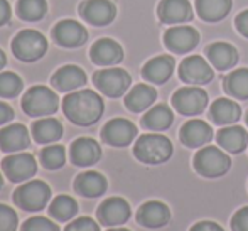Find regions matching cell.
I'll return each instance as SVG.
<instances>
[{
  "label": "cell",
  "instance_id": "8",
  "mask_svg": "<svg viewBox=\"0 0 248 231\" xmlns=\"http://www.w3.org/2000/svg\"><path fill=\"white\" fill-rule=\"evenodd\" d=\"M2 170L10 183H27L37 172V162L34 155L17 152L2 160Z\"/></svg>",
  "mask_w": 248,
  "mask_h": 231
},
{
  "label": "cell",
  "instance_id": "24",
  "mask_svg": "<svg viewBox=\"0 0 248 231\" xmlns=\"http://www.w3.org/2000/svg\"><path fill=\"white\" fill-rule=\"evenodd\" d=\"M209 64L215 66L218 71L232 69L238 62V51L230 43H213L206 47Z\"/></svg>",
  "mask_w": 248,
  "mask_h": 231
},
{
  "label": "cell",
  "instance_id": "32",
  "mask_svg": "<svg viewBox=\"0 0 248 231\" xmlns=\"http://www.w3.org/2000/svg\"><path fill=\"white\" fill-rule=\"evenodd\" d=\"M223 88L233 98L248 100V68H238L223 79Z\"/></svg>",
  "mask_w": 248,
  "mask_h": 231
},
{
  "label": "cell",
  "instance_id": "39",
  "mask_svg": "<svg viewBox=\"0 0 248 231\" xmlns=\"http://www.w3.org/2000/svg\"><path fill=\"white\" fill-rule=\"evenodd\" d=\"M64 231H100V226L88 216H81V218L73 219L64 228Z\"/></svg>",
  "mask_w": 248,
  "mask_h": 231
},
{
  "label": "cell",
  "instance_id": "43",
  "mask_svg": "<svg viewBox=\"0 0 248 231\" xmlns=\"http://www.w3.org/2000/svg\"><path fill=\"white\" fill-rule=\"evenodd\" d=\"M12 118H14V110L7 103L0 101V125L9 123Z\"/></svg>",
  "mask_w": 248,
  "mask_h": 231
},
{
  "label": "cell",
  "instance_id": "12",
  "mask_svg": "<svg viewBox=\"0 0 248 231\" xmlns=\"http://www.w3.org/2000/svg\"><path fill=\"white\" fill-rule=\"evenodd\" d=\"M137 137V127L127 118H113L101 130V139L111 147H127Z\"/></svg>",
  "mask_w": 248,
  "mask_h": 231
},
{
  "label": "cell",
  "instance_id": "48",
  "mask_svg": "<svg viewBox=\"0 0 248 231\" xmlns=\"http://www.w3.org/2000/svg\"><path fill=\"white\" fill-rule=\"evenodd\" d=\"M245 120H247V125H248V111H247V118H245Z\"/></svg>",
  "mask_w": 248,
  "mask_h": 231
},
{
  "label": "cell",
  "instance_id": "9",
  "mask_svg": "<svg viewBox=\"0 0 248 231\" xmlns=\"http://www.w3.org/2000/svg\"><path fill=\"white\" fill-rule=\"evenodd\" d=\"M172 105L181 115L186 117L201 115L208 107V93L196 86L181 88L172 94Z\"/></svg>",
  "mask_w": 248,
  "mask_h": 231
},
{
  "label": "cell",
  "instance_id": "18",
  "mask_svg": "<svg viewBox=\"0 0 248 231\" xmlns=\"http://www.w3.org/2000/svg\"><path fill=\"white\" fill-rule=\"evenodd\" d=\"M52 36L56 43L62 47H78L88 39L86 29L75 20H61L52 31Z\"/></svg>",
  "mask_w": 248,
  "mask_h": 231
},
{
  "label": "cell",
  "instance_id": "45",
  "mask_svg": "<svg viewBox=\"0 0 248 231\" xmlns=\"http://www.w3.org/2000/svg\"><path fill=\"white\" fill-rule=\"evenodd\" d=\"M5 62H7V58H5V54H3V51L0 49V69L5 66Z\"/></svg>",
  "mask_w": 248,
  "mask_h": 231
},
{
  "label": "cell",
  "instance_id": "46",
  "mask_svg": "<svg viewBox=\"0 0 248 231\" xmlns=\"http://www.w3.org/2000/svg\"><path fill=\"white\" fill-rule=\"evenodd\" d=\"M107 231H130V230H127V228H120V226H115V228H110V230H107Z\"/></svg>",
  "mask_w": 248,
  "mask_h": 231
},
{
  "label": "cell",
  "instance_id": "1",
  "mask_svg": "<svg viewBox=\"0 0 248 231\" xmlns=\"http://www.w3.org/2000/svg\"><path fill=\"white\" fill-rule=\"evenodd\" d=\"M103 100L92 90H81L66 94L62 100V111L71 123L79 127H90L96 123L103 115Z\"/></svg>",
  "mask_w": 248,
  "mask_h": 231
},
{
  "label": "cell",
  "instance_id": "29",
  "mask_svg": "<svg viewBox=\"0 0 248 231\" xmlns=\"http://www.w3.org/2000/svg\"><path fill=\"white\" fill-rule=\"evenodd\" d=\"M232 10V0H196V12L206 22H218Z\"/></svg>",
  "mask_w": 248,
  "mask_h": 231
},
{
  "label": "cell",
  "instance_id": "41",
  "mask_svg": "<svg viewBox=\"0 0 248 231\" xmlns=\"http://www.w3.org/2000/svg\"><path fill=\"white\" fill-rule=\"evenodd\" d=\"M235 26H236V29H238V32L242 34V36L248 37V9L243 10V12H240L238 15H236Z\"/></svg>",
  "mask_w": 248,
  "mask_h": 231
},
{
  "label": "cell",
  "instance_id": "13",
  "mask_svg": "<svg viewBox=\"0 0 248 231\" xmlns=\"http://www.w3.org/2000/svg\"><path fill=\"white\" fill-rule=\"evenodd\" d=\"M164 43L170 51L184 54L198 46L199 32L193 26H172L164 34Z\"/></svg>",
  "mask_w": 248,
  "mask_h": 231
},
{
  "label": "cell",
  "instance_id": "44",
  "mask_svg": "<svg viewBox=\"0 0 248 231\" xmlns=\"http://www.w3.org/2000/svg\"><path fill=\"white\" fill-rule=\"evenodd\" d=\"M10 19V5L7 0H0V26L7 24Z\"/></svg>",
  "mask_w": 248,
  "mask_h": 231
},
{
  "label": "cell",
  "instance_id": "11",
  "mask_svg": "<svg viewBox=\"0 0 248 231\" xmlns=\"http://www.w3.org/2000/svg\"><path fill=\"white\" fill-rule=\"evenodd\" d=\"M215 76L209 62L202 56H189L179 64V78L184 83L194 86V85H206Z\"/></svg>",
  "mask_w": 248,
  "mask_h": 231
},
{
  "label": "cell",
  "instance_id": "2",
  "mask_svg": "<svg viewBox=\"0 0 248 231\" xmlns=\"http://www.w3.org/2000/svg\"><path fill=\"white\" fill-rule=\"evenodd\" d=\"M174 152L172 142L160 134H144L134 145V155L137 160L149 166L167 162Z\"/></svg>",
  "mask_w": 248,
  "mask_h": 231
},
{
  "label": "cell",
  "instance_id": "6",
  "mask_svg": "<svg viewBox=\"0 0 248 231\" xmlns=\"http://www.w3.org/2000/svg\"><path fill=\"white\" fill-rule=\"evenodd\" d=\"M47 51V41L37 31H20L12 41V52L24 62H34L41 59Z\"/></svg>",
  "mask_w": 248,
  "mask_h": 231
},
{
  "label": "cell",
  "instance_id": "4",
  "mask_svg": "<svg viewBox=\"0 0 248 231\" xmlns=\"http://www.w3.org/2000/svg\"><path fill=\"white\" fill-rule=\"evenodd\" d=\"M51 201V187L43 181H27L16 189L14 202L27 213H39Z\"/></svg>",
  "mask_w": 248,
  "mask_h": 231
},
{
  "label": "cell",
  "instance_id": "38",
  "mask_svg": "<svg viewBox=\"0 0 248 231\" xmlns=\"http://www.w3.org/2000/svg\"><path fill=\"white\" fill-rule=\"evenodd\" d=\"M17 225H19L17 213L9 206L0 204V231H17Z\"/></svg>",
  "mask_w": 248,
  "mask_h": 231
},
{
  "label": "cell",
  "instance_id": "26",
  "mask_svg": "<svg viewBox=\"0 0 248 231\" xmlns=\"http://www.w3.org/2000/svg\"><path fill=\"white\" fill-rule=\"evenodd\" d=\"M216 140H218V145L225 149L226 152L240 154L248 145V132L238 125H228L218 132Z\"/></svg>",
  "mask_w": 248,
  "mask_h": 231
},
{
  "label": "cell",
  "instance_id": "35",
  "mask_svg": "<svg viewBox=\"0 0 248 231\" xmlns=\"http://www.w3.org/2000/svg\"><path fill=\"white\" fill-rule=\"evenodd\" d=\"M66 162V150L62 145H49L41 152V164L49 170H58Z\"/></svg>",
  "mask_w": 248,
  "mask_h": 231
},
{
  "label": "cell",
  "instance_id": "30",
  "mask_svg": "<svg viewBox=\"0 0 248 231\" xmlns=\"http://www.w3.org/2000/svg\"><path fill=\"white\" fill-rule=\"evenodd\" d=\"M32 137L37 143H54L62 137V125L56 118H41L32 123Z\"/></svg>",
  "mask_w": 248,
  "mask_h": 231
},
{
  "label": "cell",
  "instance_id": "40",
  "mask_svg": "<svg viewBox=\"0 0 248 231\" xmlns=\"http://www.w3.org/2000/svg\"><path fill=\"white\" fill-rule=\"evenodd\" d=\"M233 231H248V206L240 208L232 218Z\"/></svg>",
  "mask_w": 248,
  "mask_h": 231
},
{
  "label": "cell",
  "instance_id": "42",
  "mask_svg": "<svg viewBox=\"0 0 248 231\" xmlns=\"http://www.w3.org/2000/svg\"><path fill=\"white\" fill-rule=\"evenodd\" d=\"M189 231H225L215 221H199Z\"/></svg>",
  "mask_w": 248,
  "mask_h": 231
},
{
  "label": "cell",
  "instance_id": "21",
  "mask_svg": "<svg viewBox=\"0 0 248 231\" xmlns=\"http://www.w3.org/2000/svg\"><path fill=\"white\" fill-rule=\"evenodd\" d=\"M174 66H176V61H174L172 56H167V54L155 56V58L149 59L144 64V68H142V76H144L149 83L164 85V83L170 78V75H172Z\"/></svg>",
  "mask_w": 248,
  "mask_h": 231
},
{
  "label": "cell",
  "instance_id": "5",
  "mask_svg": "<svg viewBox=\"0 0 248 231\" xmlns=\"http://www.w3.org/2000/svg\"><path fill=\"white\" fill-rule=\"evenodd\" d=\"M58 94L46 86H32L22 98V110L32 118L51 117L58 110Z\"/></svg>",
  "mask_w": 248,
  "mask_h": 231
},
{
  "label": "cell",
  "instance_id": "14",
  "mask_svg": "<svg viewBox=\"0 0 248 231\" xmlns=\"http://www.w3.org/2000/svg\"><path fill=\"white\" fill-rule=\"evenodd\" d=\"M170 221V209L162 201H147L139 208L137 223L144 228H162Z\"/></svg>",
  "mask_w": 248,
  "mask_h": 231
},
{
  "label": "cell",
  "instance_id": "31",
  "mask_svg": "<svg viewBox=\"0 0 248 231\" xmlns=\"http://www.w3.org/2000/svg\"><path fill=\"white\" fill-rule=\"evenodd\" d=\"M174 122V113L167 105H155L152 107L142 118V125L147 130L152 132H162L169 128Z\"/></svg>",
  "mask_w": 248,
  "mask_h": 231
},
{
  "label": "cell",
  "instance_id": "19",
  "mask_svg": "<svg viewBox=\"0 0 248 231\" xmlns=\"http://www.w3.org/2000/svg\"><path fill=\"white\" fill-rule=\"evenodd\" d=\"M179 139L189 149H198V147H204L209 140L213 139V128L206 123L204 120L193 118V120L186 122L179 132Z\"/></svg>",
  "mask_w": 248,
  "mask_h": 231
},
{
  "label": "cell",
  "instance_id": "17",
  "mask_svg": "<svg viewBox=\"0 0 248 231\" xmlns=\"http://www.w3.org/2000/svg\"><path fill=\"white\" fill-rule=\"evenodd\" d=\"M71 162L78 167H90L96 164L101 157V147L98 142L90 137H79L73 142L69 150Z\"/></svg>",
  "mask_w": 248,
  "mask_h": 231
},
{
  "label": "cell",
  "instance_id": "37",
  "mask_svg": "<svg viewBox=\"0 0 248 231\" xmlns=\"http://www.w3.org/2000/svg\"><path fill=\"white\" fill-rule=\"evenodd\" d=\"M20 231H61V230L51 219L44 218V216H34V218H29L27 221H24Z\"/></svg>",
  "mask_w": 248,
  "mask_h": 231
},
{
  "label": "cell",
  "instance_id": "20",
  "mask_svg": "<svg viewBox=\"0 0 248 231\" xmlns=\"http://www.w3.org/2000/svg\"><path fill=\"white\" fill-rule=\"evenodd\" d=\"M31 143L29 132L24 125L12 123L0 130V150L7 154H17L27 149Z\"/></svg>",
  "mask_w": 248,
  "mask_h": 231
},
{
  "label": "cell",
  "instance_id": "10",
  "mask_svg": "<svg viewBox=\"0 0 248 231\" xmlns=\"http://www.w3.org/2000/svg\"><path fill=\"white\" fill-rule=\"evenodd\" d=\"M132 209L130 204L125 201L124 198H108L100 204L98 211H96V218L103 226L108 228H115V226H122L130 219Z\"/></svg>",
  "mask_w": 248,
  "mask_h": 231
},
{
  "label": "cell",
  "instance_id": "36",
  "mask_svg": "<svg viewBox=\"0 0 248 231\" xmlns=\"http://www.w3.org/2000/svg\"><path fill=\"white\" fill-rule=\"evenodd\" d=\"M22 92V79L16 73H0V98H16Z\"/></svg>",
  "mask_w": 248,
  "mask_h": 231
},
{
  "label": "cell",
  "instance_id": "23",
  "mask_svg": "<svg viewBox=\"0 0 248 231\" xmlns=\"http://www.w3.org/2000/svg\"><path fill=\"white\" fill-rule=\"evenodd\" d=\"M51 83L58 92H73L86 85V75L78 66H62L52 75Z\"/></svg>",
  "mask_w": 248,
  "mask_h": 231
},
{
  "label": "cell",
  "instance_id": "15",
  "mask_svg": "<svg viewBox=\"0 0 248 231\" xmlns=\"http://www.w3.org/2000/svg\"><path fill=\"white\" fill-rule=\"evenodd\" d=\"M81 17L93 26H108L117 15V7L110 0H86L81 3Z\"/></svg>",
  "mask_w": 248,
  "mask_h": 231
},
{
  "label": "cell",
  "instance_id": "28",
  "mask_svg": "<svg viewBox=\"0 0 248 231\" xmlns=\"http://www.w3.org/2000/svg\"><path fill=\"white\" fill-rule=\"evenodd\" d=\"M157 100V92L155 88L149 85H137L127 93L125 96V107L134 113H140L145 111L154 105V101Z\"/></svg>",
  "mask_w": 248,
  "mask_h": 231
},
{
  "label": "cell",
  "instance_id": "16",
  "mask_svg": "<svg viewBox=\"0 0 248 231\" xmlns=\"http://www.w3.org/2000/svg\"><path fill=\"white\" fill-rule=\"evenodd\" d=\"M157 15L164 24H184L193 20V5L189 0H160Z\"/></svg>",
  "mask_w": 248,
  "mask_h": 231
},
{
  "label": "cell",
  "instance_id": "27",
  "mask_svg": "<svg viewBox=\"0 0 248 231\" xmlns=\"http://www.w3.org/2000/svg\"><path fill=\"white\" fill-rule=\"evenodd\" d=\"M108 187V183L105 176L95 170H88V172H81L75 179V191L83 198H98L103 196Z\"/></svg>",
  "mask_w": 248,
  "mask_h": 231
},
{
  "label": "cell",
  "instance_id": "33",
  "mask_svg": "<svg viewBox=\"0 0 248 231\" xmlns=\"http://www.w3.org/2000/svg\"><path fill=\"white\" fill-rule=\"evenodd\" d=\"M78 202L69 196H58L51 201L49 215L59 223H68L78 215Z\"/></svg>",
  "mask_w": 248,
  "mask_h": 231
},
{
  "label": "cell",
  "instance_id": "3",
  "mask_svg": "<svg viewBox=\"0 0 248 231\" xmlns=\"http://www.w3.org/2000/svg\"><path fill=\"white\" fill-rule=\"evenodd\" d=\"M193 164L199 176L215 179V177H221L228 172L232 167V159L219 147L204 145L194 155Z\"/></svg>",
  "mask_w": 248,
  "mask_h": 231
},
{
  "label": "cell",
  "instance_id": "47",
  "mask_svg": "<svg viewBox=\"0 0 248 231\" xmlns=\"http://www.w3.org/2000/svg\"><path fill=\"white\" fill-rule=\"evenodd\" d=\"M2 185H3V179H2V174H0V189H2Z\"/></svg>",
  "mask_w": 248,
  "mask_h": 231
},
{
  "label": "cell",
  "instance_id": "25",
  "mask_svg": "<svg viewBox=\"0 0 248 231\" xmlns=\"http://www.w3.org/2000/svg\"><path fill=\"white\" fill-rule=\"evenodd\" d=\"M242 117V108L230 98H218L209 107V118L216 125H233Z\"/></svg>",
  "mask_w": 248,
  "mask_h": 231
},
{
  "label": "cell",
  "instance_id": "22",
  "mask_svg": "<svg viewBox=\"0 0 248 231\" xmlns=\"http://www.w3.org/2000/svg\"><path fill=\"white\" fill-rule=\"evenodd\" d=\"M90 58L95 64L100 66H113L124 59V49L113 39H100L93 44L90 51Z\"/></svg>",
  "mask_w": 248,
  "mask_h": 231
},
{
  "label": "cell",
  "instance_id": "7",
  "mask_svg": "<svg viewBox=\"0 0 248 231\" xmlns=\"http://www.w3.org/2000/svg\"><path fill=\"white\" fill-rule=\"evenodd\" d=\"M93 83L103 94L110 98H118L128 92L132 85V78L122 68H105L93 75Z\"/></svg>",
  "mask_w": 248,
  "mask_h": 231
},
{
  "label": "cell",
  "instance_id": "34",
  "mask_svg": "<svg viewBox=\"0 0 248 231\" xmlns=\"http://www.w3.org/2000/svg\"><path fill=\"white\" fill-rule=\"evenodd\" d=\"M47 12L46 0H19L17 2V15L27 22L41 20Z\"/></svg>",
  "mask_w": 248,
  "mask_h": 231
}]
</instances>
